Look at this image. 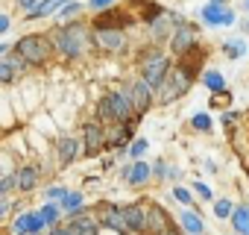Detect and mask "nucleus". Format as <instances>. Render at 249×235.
Masks as SVG:
<instances>
[{
    "instance_id": "nucleus-14",
    "label": "nucleus",
    "mask_w": 249,
    "mask_h": 235,
    "mask_svg": "<svg viewBox=\"0 0 249 235\" xmlns=\"http://www.w3.org/2000/svg\"><path fill=\"white\" fill-rule=\"evenodd\" d=\"M97 44L103 50H117V47H123V33L120 30H97Z\"/></svg>"
},
{
    "instance_id": "nucleus-11",
    "label": "nucleus",
    "mask_w": 249,
    "mask_h": 235,
    "mask_svg": "<svg viewBox=\"0 0 249 235\" xmlns=\"http://www.w3.org/2000/svg\"><path fill=\"white\" fill-rule=\"evenodd\" d=\"M194 39H196L194 27L182 24V27H176V33H173V41H170V47H173L176 53H188V50L194 47Z\"/></svg>"
},
{
    "instance_id": "nucleus-35",
    "label": "nucleus",
    "mask_w": 249,
    "mask_h": 235,
    "mask_svg": "<svg viewBox=\"0 0 249 235\" xmlns=\"http://www.w3.org/2000/svg\"><path fill=\"white\" fill-rule=\"evenodd\" d=\"M65 197H68L65 188H50V200H65Z\"/></svg>"
},
{
    "instance_id": "nucleus-34",
    "label": "nucleus",
    "mask_w": 249,
    "mask_h": 235,
    "mask_svg": "<svg viewBox=\"0 0 249 235\" xmlns=\"http://www.w3.org/2000/svg\"><path fill=\"white\" fill-rule=\"evenodd\" d=\"M111 141H114V144H123V141H126V127H120V130L111 136Z\"/></svg>"
},
{
    "instance_id": "nucleus-30",
    "label": "nucleus",
    "mask_w": 249,
    "mask_h": 235,
    "mask_svg": "<svg viewBox=\"0 0 249 235\" xmlns=\"http://www.w3.org/2000/svg\"><path fill=\"white\" fill-rule=\"evenodd\" d=\"M194 127L196 130H211V118L208 115H194Z\"/></svg>"
},
{
    "instance_id": "nucleus-6",
    "label": "nucleus",
    "mask_w": 249,
    "mask_h": 235,
    "mask_svg": "<svg viewBox=\"0 0 249 235\" xmlns=\"http://www.w3.org/2000/svg\"><path fill=\"white\" fill-rule=\"evenodd\" d=\"M100 212H103V215H100V220H103L108 229H114V232H120V235L132 232V229H129V223H126V217H123V209H117V206H103Z\"/></svg>"
},
{
    "instance_id": "nucleus-9",
    "label": "nucleus",
    "mask_w": 249,
    "mask_h": 235,
    "mask_svg": "<svg viewBox=\"0 0 249 235\" xmlns=\"http://www.w3.org/2000/svg\"><path fill=\"white\" fill-rule=\"evenodd\" d=\"M132 18H126V12L123 9H108V12H103L94 24H97V30H120V27H126Z\"/></svg>"
},
{
    "instance_id": "nucleus-36",
    "label": "nucleus",
    "mask_w": 249,
    "mask_h": 235,
    "mask_svg": "<svg viewBox=\"0 0 249 235\" xmlns=\"http://www.w3.org/2000/svg\"><path fill=\"white\" fill-rule=\"evenodd\" d=\"M91 6H94V9H108L111 0H91Z\"/></svg>"
},
{
    "instance_id": "nucleus-20",
    "label": "nucleus",
    "mask_w": 249,
    "mask_h": 235,
    "mask_svg": "<svg viewBox=\"0 0 249 235\" xmlns=\"http://www.w3.org/2000/svg\"><path fill=\"white\" fill-rule=\"evenodd\" d=\"M231 220H234V229H237L240 235H249V209H246V206L234 209V212H231Z\"/></svg>"
},
{
    "instance_id": "nucleus-22",
    "label": "nucleus",
    "mask_w": 249,
    "mask_h": 235,
    "mask_svg": "<svg viewBox=\"0 0 249 235\" xmlns=\"http://www.w3.org/2000/svg\"><path fill=\"white\" fill-rule=\"evenodd\" d=\"M182 226H185L191 235H199V232L205 229V226H202V220H199L194 212H182Z\"/></svg>"
},
{
    "instance_id": "nucleus-44",
    "label": "nucleus",
    "mask_w": 249,
    "mask_h": 235,
    "mask_svg": "<svg viewBox=\"0 0 249 235\" xmlns=\"http://www.w3.org/2000/svg\"><path fill=\"white\" fill-rule=\"evenodd\" d=\"M214 3H226V0H214Z\"/></svg>"
},
{
    "instance_id": "nucleus-13",
    "label": "nucleus",
    "mask_w": 249,
    "mask_h": 235,
    "mask_svg": "<svg viewBox=\"0 0 249 235\" xmlns=\"http://www.w3.org/2000/svg\"><path fill=\"white\" fill-rule=\"evenodd\" d=\"M44 223H47V220H44L41 215H24V217H18V220H15V232H18V235H24V232L38 235Z\"/></svg>"
},
{
    "instance_id": "nucleus-15",
    "label": "nucleus",
    "mask_w": 249,
    "mask_h": 235,
    "mask_svg": "<svg viewBox=\"0 0 249 235\" xmlns=\"http://www.w3.org/2000/svg\"><path fill=\"white\" fill-rule=\"evenodd\" d=\"M76 150H79V144H76L73 138H62V141L56 144V156H59L62 165H71L73 156H76Z\"/></svg>"
},
{
    "instance_id": "nucleus-3",
    "label": "nucleus",
    "mask_w": 249,
    "mask_h": 235,
    "mask_svg": "<svg viewBox=\"0 0 249 235\" xmlns=\"http://www.w3.org/2000/svg\"><path fill=\"white\" fill-rule=\"evenodd\" d=\"M18 53H21L27 62L41 65V62H47V56H50V41H47L44 36H27V39L18 41Z\"/></svg>"
},
{
    "instance_id": "nucleus-2",
    "label": "nucleus",
    "mask_w": 249,
    "mask_h": 235,
    "mask_svg": "<svg viewBox=\"0 0 249 235\" xmlns=\"http://www.w3.org/2000/svg\"><path fill=\"white\" fill-rule=\"evenodd\" d=\"M191 79H194V74H191V71H185L182 65H179L176 71H167V77H164V82L159 85V94H161V103H170L173 97H182V94L188 91V85H191Z\"/></svg>"
},
{
    "instance_id": "nucleus-8",
    "label": "nucleus",
    "mask_w": 249,
    "mask_h": 235,
    "mask_svg": "<svg viewBox=\"0 0 249 235\" xmlns=\"http://www.w3.org/2000/svg\"><path fill=\"white\" fill-rule=\"evenodd\" d=\"M147 229H150L153 235H167V232L173 229L170 220H167V215H164V209H159V206L147 209Z\"/></svg>"
},
{
    "instance_id": "nucleus-4",
    "label": "nucleus",
    "mask_w": 249,
    "mask_h": 235,
    "mask_svg": "<svg viewBox=\"0 0 249 235\" xmlns=\"http://www.w3.org/2000/svg\"><path fill=\"white\" fill-rule=\"evenodd\" d=\"M199 18L205 24H211V27H231L234 24V12L226 9V3H208V6H202Z\"/></svg>"
},
{
    "instance_id": "nucleus-39",
    "label": "nucleus",
    "mask_w": 249,
    "mask_h": 235,
    "mask_svg": "<svg viewBox=\"0 0 249 235\" xmlns=\"http://www.w3.org/2000/svg\"><path fill=\"white\" fill-rule=\"evenodd\" d=\"M9 30V18L6 15H0V33H6Z\"/></svg>"
},
{
    "instance_id": "nucleus-24",
    "label": "nucleus",
    "mask_w": 249,
    "mask_h": 235,
    "mask_svg": "<svg viewBox=\"0 0 249 235\" xmlns=\"http://www.w3.org/2000/svg\"><path fill=\"white\" fill-rule=\"evenodd\" d=\"M73 232H76V235H97V226H94L88 217H76V220H73Z\"/></svg>"
},
{
    "instance_id": "nucleus-42",
    "label": "nucleus",
    "mask_w": 249,
    "mask_h": 235,
    "mask_svg": "<svg viewBox=\"0 0 249 235\" xmlns=\"http://www.w3.org/2000/svg\"><path fill=\"white\" fill-rule=\"evenodd\" d=\"M240 6H243V9H246V12H249V0H240Z\"/></svg>"
},
{
    "instance_id": "nucleus-18",
    "label": "nucleus",
    "mask_w": 249,
    "mask_h": 235,
    "mask_svg": "<svg viewBox=\"0 0 249 235\" xmlns=\"http://www.w3.org/2000/svg\"><path fill=\"white\" fill-rule=\"evenodd\" d=\"M36 179H38V171H36L33 165H27V168L18 174V188H21V191H33V188H36Z\"/></svg>"
},
{
    "instance_id": "nucleus-33",
    "label": "nucleus",
    "mask_w": 249,
    "mask_h": 235,
    "mask_svg": "<svg viewBox=\"0 0 249 235\" xmlns=\"http://www.w3.org/2000/svg\"><path fill=\"white\" fill-rule=\"evenodd\" d=\"M173 197H176L179 203H191V194H188L185 188H173Z\"/></svg>"
},
{
    "instance_id": "nucleus-5",
    "label": "nucleus",
    "mask_w": 249,
    "mask_h": 235,
    "mask_svg": "<svg viewBox=\"0 0 249 235\" xmlns=\"http://www.w3.org/2000/svg\"><path fill=\"white\" fill-rule=\"evenodd\" d=\"M167 68H170V62H167V56H161V53H156L150 62H147V68H144V79L153 85V88H159L161 82H164V77H167Z\"/></svg>"
},
{
    "instance_id": "nucleus-43",
    "label": "nucleus",
    "mask_w": 249,
    "mask_h": 235,
    "mask_svg": "<svg viewBox=\"0 0 249 235\" xmlns=\"http://www.w3.org/2000/svg\"><path fill=\"white\" fill-rule=\"evenodd\" d=\"M167 235H179V232H176V229H170V232H167Z\"/></svg>"
},
{
    "instance_id": "nucleus-25",
    "label": "nucleus",
    "mask_w": 249,
    "mask_h": 235,
    "mask_svg": "<svg viewBox=\"0 0 249 235\" xmlns=\"http://www.w3.org/2000/svg\"><path fill=\"white\" fill-rule=\"evenodd\" d=\"M79 206H82V194H68V197L62 200V209H65V212H76Z\"/></svg>"
},
{
    "instance_id": "nucleus-26",
    "label": "nucleus",
    "mask_w": 249,
    "mask_h": 235,
    "mask_svg": "<svg viewBox=\"0 0 249 235\" xmlns=\"http://www.w3.org/2000/svg\"><path fill=\"white\" fill-rule=\"evenodd\" d=\"M79 9H82L79 3H65V6H62V9L56 12V18H59V21H65V18H71V15H76Z\"/></svg>"
},
{
    "instance_id": "nucleus-23",
    "label": "nucleus",
    "mask_w": 249,
    "mask_h": 235,
    "mask_svg": "<svg viewBox=\"0 0 249 235\" xmlns=\"http://www.w3.org/2000/svg\"><path fill=\"white\" fill-rule=\"evenodd\" d=\"M202 82H205V85H208L211 91H226V79H223V77H220L217 71H208V74L202 77Z\"/></svg>"
},
{
    "instance_id": "nucleus-12",
    "label": "nucleus",
    "mask_w": 249,
    "mask_h": 235,
    "mask_svg": "<svg viewBox=\"0 0 249 235\" xmlns=\"http://www.w3.org/2000/svg\"><path fill=\"white\" fill-rule=\"evenodd\" d=\"M123 217H126L132 232H144L147 229V209L144 206H126L123 209Z\"/></svg>"
},
{
    "instance_id": "nucleus-40",
    "label": "nucleus",
    "mask_w": 249,
    "mask_h": 235,
    "mask_svg": "<svg viewBox=\"0 0 249 235\" xmlns=\"http://www.w3.org/2000/svg\"><path fill=\"white\" fill-rule=\"evenodd\" d=\"M50 235H73V229H53Z\"/></svg>"
},
{
    "instance_id": "nucleus-38",
    "label": "nucleus",
    "mask_w": 249,
    "mask_h": 235,
    "mask_svg": "<svg viewBox=\"0 0 249 235\" xmlns=\"http://www.w3.org/2000/svg\"><path fill=\"white\" fill-rule=\"evenodd\" d=\"M18 6L27 9V12H33V9H36V0H18Z\"/></svg>"
},
{
    "instance_id": "nucleus-41",
    "label": "nucleus",
    "mask_w": 249,
    "mask_h": 235,
    "mask_svg": "<svg viewBox=\"0 0 249 235\" xmlns=\"http://www.w3.org/2000/svg\"><path fill=\"white\" fill-rule=\"evenodd\" d=\"M6 50H9V44H0V56H3V53H6Z\"/></svg>"
},
{
    "instance_id": "nucleus-31",
    "label": "nucleus",
    "mask_w": 249,
    "mask_h": 235,
    "mask_svg": "<svg viewBox=\"0 0 249 235\" xmlns=\"http://www.w3.org/2000/svg\"><path fill=\"white\" fill-rule=\"evenodd\" d=\"M41 217H44L47 223H53V220L59 217V209H56V206H44V209H41Z\"/></svg>"
},
{
    "instance_id": "nucleus-29",
    "label": "nucleus",
    "mask_w": 249,
    "mask_h": 235,
    "mask_svg": "<svg viewBox=\"0 0 249 235\" xmlns=\"http://www.w3.org/2000/svg\"><path fill=\"white\" fill-rule=\"evenodd\" d=\"M214 215H217V217H229V215H231V203H229V200H217V203H214Z\"/></svg>"
},
{
    "instance_id": "nucleus-7",
    "label": "nucleus",
    "mask_w": 249,
    "mask_h": 235,
    "mask_svg": "<svg viewBox=\"0 0 249 235\" xmlns=\"http://www.w3.org/2000/svg\"><path fill=\"white\" fill-rule=\"evenodd\" d=\"M108 103H111V112H114V121L117 124H126L129 121V112H132V97L120 94V91H111Z\"/></svg>"
},
{
    "instance_id": "nucleus-32",
    "label": "nucleus",
    "mask_w": 249,
    "mask_h": 235,
    "mask_svg": "<svg viewBox=\"0 0 249 235\" xmlns=\"http://www.w3.org/2000/svg\"><path fill=\"white\" fill-rule=\"evenodd\" d=\"M144 150H147V141H144V138H138V141H135V144L129 147V156H135V159H138V156H141Z\"/></svg>"
},
{
    "instance_id": "nucleus-19",
    "label": "nucleus",
    "mask_w": 249,
    "mask_h": 235,
    "mask_svg": "<svg viewBox=\"0 0 249 235\" xmlns=\"http://www.w3.org/2000/svg\"><path fill=\"white\" fill-rule=\"evenodd\" d=\"M103 144V133H100V127H85V153H94L97 147Z\"/></svg>"
},
{
    "instance_id": "nucleus-16",
    "label": "nucleus",
    "mask_w": 249,
    "mask_h": 235,
    "mask_svg": "<svg viewBox=\"0 0 249 235\" xmlns=\"http://www.w3.org/2000/svg\"><path fill=\"white\" fill-rule=\"evenodd\" d=\"M147 176H150V165H147V162H135V165L126 171V179H129V185H141Z\"/></svg>"
},
{
    "instance_id": "nucleus-27",
    "label": "nucleus",
    "mask_w": 249,
    "mask_h": 235,
    "mask_svg": "<svg viewBox=\"0 0 249 235\" xmlns=\"http://www.w3.org/2000/svg\"><path fill=\"white\" fill-rule=\"evenodd\" d=\"M100 118H103V121H114V112H111V103H108V97H103L100 100Z\"/></svg>"
},
{
    "instance_id": "nucleus-28",
    "label": "nucleus",
    "mask_w": 249,
    "mask_h": 235,
    "mask_svg": "<svg viewBox=\"0 0 249 235\" xmlns=\"http://www.w3.org/2000/svg\"><path fill=\"white\" fill-rule=\"evenodd\" d=\"M15 79V68L9 62H0V82H12Z\"/></svg>"
},
{
    "instance_id": "nucleus-37",
    "label": "nucleus",
    "mask_w": 249,
    "mask_h": 235,
    "mask_svg": "<svg viewBox=\"0 0 249 235\" xmlns=\"http://www.w3.org/2000/svg\"><path fill=\"white\" fill-rule=\"evenodd\" d=\"M196 191H199V197H205V200L211 197V188H208V185H202V182H196Z\"/></svg>"
},
{
    "instance_id": "nucleus-10",
    "label": "nucleus",
    "mask_w": 249,
    "mask_h": 235,
    "mask_svg": "<svg viewBox=\"0 0 249 235\" xmlns=\"http://www.w3.org/2000/svg\"><path fill=\"white\" fill-rule=\"evenodd\" d=\"M132 109L135 112H147V106H150V100H153V85L147 82V79H141V82H135L132 85Z\"/></svg>"
},
{
    "instance_id": "nucleus-21",
    "label": "nucleus",
    "mask_w": 249,
    "mask_h": 235,
    "mask_svg": "<svg viewBox=\"0 0 249 235\" xmlns=\"http://www.w3.org/2000/svg\"><path fill=\"white\" fill-rule=\"evenodd\" d=\"M223 50H226V56H231V59H240V56H246V39H231V41H226L223 44Z\"/></svg>"
},
{
    "instance_id": "nucleus-17",
    "label": "nucleus",
    "mask_w": 249,
    "mask_h": 235,
    "mask_svg": "<svg viewBox=\"0 0 249 235\" xmlns=\"http://www.w3.org/2000/svg\"><path fill=\"white\" fill-rule=\"evenodd\" d=\"M65 6V0H41V3L30 12V18H44V15H50V12H59Z\"/></svg>"
},
{
    "instance_id": "nucleus-1",
    "label": "nucleus",
    "mask_w": 249,
    "mask_h": 235,
    "mask_svg": "<svg viewBox=\"0 0 249 235\" xmlns=\"http://www.w3.org/2000/svg\"><path fill=\"white\" fill-rule=\"evenodd\" d=\"M53 39H56V50H59L62 56H79L82 47H85V30H82L79 24H65V27H59Z\"/></svg>"
}]
</instances>
